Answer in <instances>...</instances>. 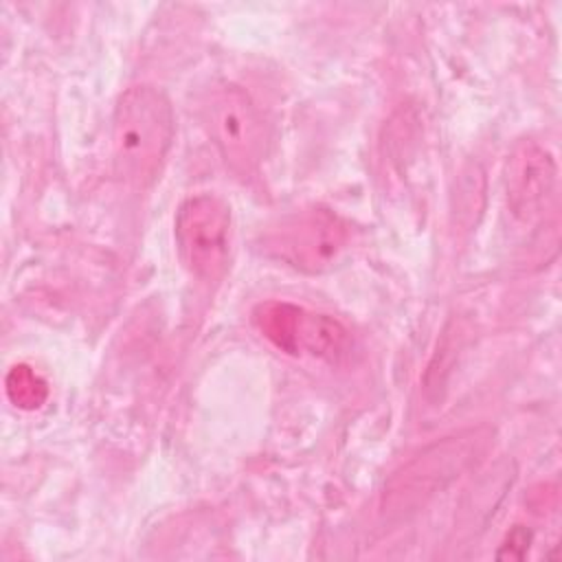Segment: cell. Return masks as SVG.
I'll return each instance as SVG.
<instances>
[{"mask_svg": "<svg viewBox=\"0 0 562 562\" xmlns=\"http://www.w3.org/2000/svg\"><path fill=\"white\" fill-rule=\"evenodd\" d=\"M173 132V110L160 88L151 83L127 88L112 116L114 171L132 184L151 182L169 154Z\"/></svg>", "mask_w": 562, "mask_h": 562, "instance_id": "obj_1", "label": "cell"}, {"mask_svg": "<svg viewBox=\"0 0 562 562\" xmlns=\"http://www.w3.org/2000/svg\"><path fill=\"white\" fill-rule=\"evenodd\" d=\"M349 241V224L329 209H296L261 233V250L301 272L331 268Z\"/></svg>", "mask_w": 562, "mask_h": 562, "instance_id": "obj_2", "label": "cell"}, {"mask_svg": "<svg viewBox=\"0 0 562 562\" xmlns=\"http://www.w3.org/2000/svg\"><path fill=\"white\" fill-rule=\"evenodd\" d=\"M202 119L226 167L252 176L266 154V125L252 99L233 83L217 86L202 103Z\"/></svg>", "mask_w": 562, "mask_h": 562, "instance_id": "obj_3", "label": "cell"}, {"mask_svg": "<svg viewBox=\"0 0 562 562\" xmlns=\"http://www.w3.org/2000/svg\"><path fill=\"white\" fill-rule=\"evenodd\" d=\"M176 246L191 274L215 281L224 274L231 255V209L213 193L187 198L173 224Z\"/></svg>", "mask_w": 562, "mask_h": 562, "instance_id": "obj_4", "label": "cell"}, {"mask_svg": "<svg viewBox=\"0 0 562 562\" xmlns=\"http://www.w3.org/2000/svg\"><path fill=\"white\" fill-rule=\"evenodd\" d=\"M555 189V162L533 140H520L505 165V198L512 215L533 222L547 209Z\"/></svg>", "mask_w": 562, "mask_h": 562, "instance_id": "obj_5", "label": "cell"}, {"mask_svg": "<svg viewBox=\"0 0 562 562\" xmlns=\"http://www.w3.org/2000/svg\"><path fill=\"white\" fill-rule=\"evenodd\" d=\"M345 345L347 331L338 321L329 318L327 314H314L299 307L292 329V356L310 353L314 358L334 362L340 353H345Z\"/></svg>", "mask_w": 562, "mask_h": 562, "instance_id": "obj_6", "label": "cell"}, {"mask_svg": "<svg viewBox=\"0 0 562 562\" xmlns=\"http://www.w3.org/2000/svg\"><path fill=\"white\" fill-rule=\"evenodd\" d=\"M4 391L11 404H15L22 411H35L48 397L46 380L29 364H15L9 369L4 378Z\"/></svg>", "mask_w": 562, "mask_h": 562, "instance_id": "obj_7", "label": "cell"}, {"mask_svg": "<svg viewBox=\"0 0 562 562\" xmlns=\"http://www.w3.org/2000/svg\"><path fill=\"white\" fill-rule=\"evenodd\" d=\"M529 542H531V533L522 525H516L509 531L507 540L503 542V549L498 551V558H514V560H518V558H522L527 553Z\"/></svg>", "mask_w": 562, "mask_h": 562, "instance_id": "obj_8", "label": "cell"}]
</instances>
